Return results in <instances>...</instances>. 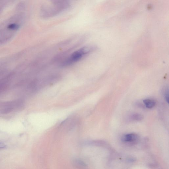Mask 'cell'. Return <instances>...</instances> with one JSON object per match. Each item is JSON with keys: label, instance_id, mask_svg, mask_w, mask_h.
Segmentation results:
<instances>
[{"label": "cell", "instance_id": "obj_2", "mask_svg": "<svg viewBox=\"0 0 169 169\" xmlns=\"http://www.w3.org/2000/svg\"><path fill=\"white\" fill-rule=\"evenodd\" d=\"M92 48L86 46L74 52L62 64V66L67 67L71 65L83 58L90 52Z\"/></svg>", "mask_w": 169, "mask_h": 169}, {"label": "cell", "instance_id": "obj_6", "mask_svg": "<svg viewBox=\"0 0 169 169\" xmlns=\"http://www.w3.org/2000/svg\"><path fill=\"white\" fill-rule=\"evenodd\" d=\"M74 163L77 166L82 167H85L87 166L86 164L84 161L80 159H77L74 161Z\"/></svg>", "mask_w": 169, "mask_h": 169}, {"label": "cell", "instance_id": "obj_1", "mask_svg": "<svg viewBox=\"0 0 169 169\" xmlns=\"http://www.w3.org/2000/svg\"><path fill=\"white\" fill-rule=\"evenodd\" d=\"M71 6L68 1H51L42 5L41 15L44 18L55 16L69 9Z\"/></svg>", "mask_w": 169, "mask_h": 169}, {"label": "cell", "instance_id": "obj_3", "mask_svg": "<svg viewBox=\"0 0 169 169\" xmlns=\"http://www.w3.org/2000/svg\"><path fill=\"white\" fill-rule=\"evenodd\" d=\"M139 138L138 135L131 133L124 135L122 137V141L125 143H134L138 141Z\"/></svg>", "mask_w": 169, "mask_h": 169}, {"label": "cell", "instance_id": "obj_7", "mask_svg": "<svg viewBox=\"0 0 169 169\" xmlns=\"http://www.w3.org/2000/svg\"><path fill=\"white\" fill-rule=\"evenodd\" d=\"M19 26L16 24H10L8 26V28L10 30H16L19 28Z\"/></svg>", "mask_w": 169, "mask_h": 169}, {"label": "cell", "instance_id": "obj_9", "mask_svg": "<svg viewBox=\"0 0 169 169\" xmlns=\"http://www.w3.org/2000/svg\"><path fill=\"white\" fill-rule=\"evenodd\" d=\"M6 147L4 144L0 143V149H2L5 148Z\"/></svg>", "mask_w": 169, "mask_h": 169}, {"label": "cell", "instance_id": "obj_5", "mask_svg": "<svg viewBox=\"0 0 169 169\" xmlns=\"http://www.w3.org/2000/svg\"><path fill=\"white\" fill-rule=\"evenodd\" d=\"M143 118L142 115L138 113L133 114L130 117L131 120L136 121H141L143 120Z\"/></svg>", "mask_w": 169, "mask_h": 169}, {"label": "cell", "instance_id": "obj_8", "mask_svg": "<svg viewBox=\"0 0 169 169\" xmlns=\"http://www.w3.org/2000/svg\"><path fill=\"white\" fill-rule=\"evenodd\" d=\"M165 99L166 101L168 104L169 103V93L168 90L167 91L166 94L165 96Z\"/></svg>", "mask_w": 169, "mask_h": 169}, {"label": "cell", "instance_id": "obj_4", "mask_svg": "<svg viewBox=\"0 0 169 169\" xmlns=\"http://www.w3.org/2000/svg\"><path fill=\"white\" fill-rule=\"evenodd\" d=\"M144 103L147 108L151 109L155 106L156 102L152 99H147L143 100Z\"/></svg>", "mask_w": 169, "mask_h": 169}]
</instances>
